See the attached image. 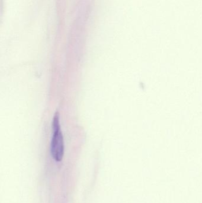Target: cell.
I'll use <instances>...</instances> for the list:
<instances>
[{"label":"cell","mask_w":202,"mask_h":203,"mask_svg":"<svg viewBox=\"0 0 202 203\" xmlns=\"http://www.w3.org/2000/svg\"><path fill=\"white\" fill-rule=\"evenodd\" d=\"M50 153L57 162L62 160L64 155V141L61 130L54 131L50 144Z\"/></svg>","instance_id":"cell-1"},{"label":"cell","mask_w":202,"mask_h":203,"mask_svg":"<svg viewBox=\"0 0 202 203\" xmlns=\"http://www.w3.org/2000/svg\"><path fill=\"white\" fill-rule=\"evenodd\" d=\"M53 130L54 131L61 130V126L59 124V115L58 112H57L55 115L53 121Z\"/></svg>","instance_id":"cell-2"}]
</instances>
